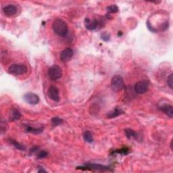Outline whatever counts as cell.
Returning a JSON list of instances; mask_svg holds the SVG:
<instances>
[{
	"label": "cell",
	"instance_id": "obj_21",
	"mask_svg": "<svg viewBox=\"0 0 173 173\" xmlns=\"http://www.w3.org/2000/svg\"><path fill=\"white\" fill-rule=\"evenodd\" d=\"M129 152H129V149L128 148V147H123V148L118 149V150H116V151L114 152V153H120V154H122V155H127Z\"/></svg>",
	"mask_w": 173,
	"mask_h": 173
},
{
	"label": "cell",
	"instance_id": "obj_13",
	"mask_svg": "<svg viewBox=\"0 0 173 173\" xmlns=\"http://www.w3.org/2000/svg\"><path fill=\"white\" fill-rule=\"evenodd\" d=\"M124 114V111L120 108H114L112 111H111L108 114V117L109 118H116V117L118 116L121 114Z\"/></svg>",
	"mask_w": 173,
	"mask_h": 173
},
{
	"label": "cell",
	"instance_id": "obj_1",
	"mask_svg": "<svg viewBox=\"0 0 173 173\" xmlns=\"http://www.w3.org/2000/svg\"><path fill=\"white\" fill-rule=\"evenodd\" d=\"M52 29L55 34L60 37H65L68 32V27L66 22L60 18L55 19L54 21Z\"/></svg>",
	"mask_w": 173,
	"mask_h": 173
},
{
	"label": "cell",
	"instance_id": "obj_10",
	"mask_svg": "<svg viewBox=\"0 0 173 173\" xmlns=\"http://www.w3.org/2000/svg\"><path fill=\"white\" fill-rule=\"evenodd\" d=\"M99 22L97 19H90V18H86L85 20V26L86 29L89 30H96L97 27H98Z\"/></svg>",
	"mask_w": 173,
	"mask_h": 173
},
{
	"label": "cell",
	"instance_id": "obj_19",
	"mask_svg": "<svg viewBox=\"0 0 173 173\" xmlns=\"http://www.w3.org/2000/svg\"><path fill=\"white\" fill-rule=\"evenodd\" d=\"M52 123L54 126H58L62 124L63 120L62 118H59V117H54L52 118Z\"/></svg>",
	"mask_w": 173,
	"mask_h": 173
},
{
	"label": "cell",
	"instance_id": "obj_5",
	"mask_svg": "<svg viewBox=\"0 0 173 173\" xmlns=\"http://www.w3.org/2000/svg\"><path fill=\"white\" fill-rule=\"evenodd\" d=\"M77 169L85 170H85H96V171H110V167L102 166V165H100V164H86V165L84 166L77 167Z\"/></svg>",
	"mask_w": 173,
	"mask_h": 173
},
{
	"label": "cell",
	"instance_id": "obj_15",
	"mask_svg": "<svg viewBox=\"0 0 173 173\" xmlns=\"http://www.w3.org/2000/svg\"><path fill=\"white\" fill-rule=\"evenodd\" d=\"M21 117V114L20 112H19L17 109L14 108L11 111V116H10V118L12 121H17L19 118Z\"/></svg>",
	"mask_w": 173,
	"mask_h": 173
},
{
	"label": "cell",
	"instance_id": "obj_17",
	"mask_svg": "<svg viewBox=\"0 0 173 173\" xmlns=\"http://www.w3.org/2000/svg\"><path fill=\"white\" fill-rule=\"evenodd\" d=\"M10 142L11 144L14 146L15 148L18 149L19 150H21V151H24V150H25V147L24 146H22V145L20 144V143H18V142L16 141V140H14V139H10Z\"/></svg>",
	"mask_w": 173,
	"mask_h": 173
},
{
	"label": "cell",
	"instance_id": "obj_23",
	"mask_svg": "<svg viewBox=\"0 0 173 173\" xmlns=\"http://www.w3.org/2000/svg\"><path fill=\"white\" fill-rule=\"evenodd\" d=\"M47 155H48V153H47V152L46 151H40L38 153V154H37V158L39 159H43V158H46Z\"/></svg>",
	"mask_w": 173,
	"mask_h": 173
},
{
	"label": "cell",
	"instance_id": "obj_18",
	"mask_svg": "<svg viewBox=\"0 0 173 173\" xmlns=\"http://www.w3.org/2000/svg\"><path fill=\"white\" fill-rule=\"evenodd\" d=\"M125 134H126V136L128 139H131V138H137V134L135 133V131L132 129H125Z\"/></svg>",
	"mask_w": 173,
	"mask_h": 173
},
{
	"label": "cell",
	"instance_id": "obj_12",
	"mask_svg": "<svg viewBox=\"0 0 173 173\" xmlns=\"http://www.w3.org/2000/svg\"><path fill=\"white\" fill-rule=\"evenodd\" d=\"M160 110L164 112L165 113L166 115H168L170 118H172L173 117V110L172 105L168 104L162 105V106L160 107Z\"/></svg>",
	"mask_w": 173,
	"mask_h": 173
},
{
	"label": "cell",
	"instance_id": "obj_9",
	"mask_svg": "<svg viewBox=\"0 0 173 173\" xmlns=\"http://www.w3.org/2000/svg\"><path fill=\"white\" fill-rule=\"evenodd\" d=\"M24 99L27 103L31 105L37 104L39 102V97L35 93H28L24 96Z\"/></svg>",
	"mask_w": 173,
	"mask_h": 173
},
{
	"label": "cell",
	"instance_id": "obj_22",
	"mask_svg": "<svg viewBox=\"0 0 173 173\" xmlns=\"http://www.w3.org/2000/svg\"><path fill=\"white\" fill-rule=\"evenodd\" d=\"M101 38H102V39L103 41H108L110 40V34H108V33L104 32V33H103L101 35Z\"/></svg>",
	"mask_w": 173,
	"mask_h": 173
},
{
	"label": "cell",
	"instance_id": "obj_8",
	"mask_svg": "<svg viewBox=\"0 0 173 173\" xmlns=\"http://www.w3.org/2000/svg\"><path fill=\"white\" fill-rule=\"evenodd\" d=\"M48 96L50 99L54 102L60 101V95L59 90L55 86H51L48 90Z\"/></svg>",
	"mask_w": 173,
	"mask_h": 173
},
{
	"label": "cell",
	"instance_id": "obj_20",
	"mask_svg": "<svg viewBox=\"0 0 173 173\" xmlns=\"http://www.w3.org/2000/svg\"><path fill=\"white\" fill-rule=\"evenodd\" d=\"M108 14H113L118 12V8L116 5H111L107 8Z\"/></svg>",
	"mask_w": 173,
	"mask_h": 173
},
{
	"label": "cell",
	"instance_id": "obj_11",
	"mask_svg": "<svg viewBox=\"0 0 173 173\" xmlns=\"http://www.w3.org/2000/svg\"><path fill=\"white\" fill-rule=\"evenodd\" d=\"M3 12L5 16H12L17 12V8L14 5H8L3 8Z\"/></svg>",
	"mask_w": 173,
	"mask_h": 173
},
{
	"label": "cell",
	"instance_id": "obj_25",
	"mask_svg": "<svg viewBox=\"0 0 173 173\" xmlns=\"http://www.w3.org/2000/svg\"><path fill=\"white\" fill-rule=\"evenodd\" d=\"M38 172H46V171H45L43 168H39V170H38Z\"/></svg>",
	"mask_w": 173,
	"mask_h": 173
},
{
	"label": "cell",
	"instance_id": "obj_6",
	"mask_svg": "<svg viewBox=\"0 0 173 173\" xmlns=\"http://www.w3.org/2000/svg\"><path fill=\"white\" fill-rule=\"evenodd\" d=\"M149 83L147 80H141L139 81L135 85V91L138 94H143L148 89Z\"/></svg>",
	"mask_w": 173,
	"mask_h": 173
},
{
	"label": "cell",
	"instance_id": "obj_4",
	"mask_svg": "<svg viewBox=\"0 0 173 173\" xmlns=\"http://www.w3.org/2000/svg\"><path fill=\"white\" fill-rule=\"evenodd\" d=\"M111 86L114 91H121L124 87V80L122 77L120 75L114 76L111 81Z\"/></svg>",
	"mask_w": 173,
	"mask_h": 173
},
{
	"label": "cell",
	"instance_id": "obj_3",
	"mask_svg": "<svg viewBox=\"0 0 173 173\" xmlns=\"http://www.w3.org/2000/svg\"><path fill=\"white\" fill-rule=\"evenodd\" d=\"M48 75L51 80H58L62 76V70L59 66L53 65L49 68Z\"/></svg>",
	"mask_w": 173,
	"mask_h": 173
},
{
	"label": "cell",
	"instance_id": "obj_2",
	"mask_svg": "<svg viewBox=\"0 0 173 173\" xmlns=\"http://www.w3.org/2000/svg\"><path fill=\"white\" fill-rule=\"evenodd\" d=\"M10 73L14 75H22L27 72V66L21 64H14L9 67Z\"/></svg>",
	"mask_w": 173,
	"mask_h": 173
},
{
	"label": "cell",
	"instance_id": "obj_14",
	"mask_svg": "<svg viewBox=\"0 0 173 173\" xmlns=\"http://www.w3.org/2000/svg\"><path fill=\"white\" fill-rule=\"evenodd\" d=\"M24 129L25 131H27V132H29V133H31L33 134H40L42 133V131L43 130V127H41V128H34V127H31L29 126V125H25L24 126Z\"/></svg>",
	"mask_w": 173,
	"mask_h": 173
},
{
	"label": "cell",
	"instance_id": "obj_16",
	"mask_svg": "<svg viewBox=\"0 0 173 173\" xmlns=\"http://www.w3.org/2000/svg\"><path fill=\"white\" fill-rule=\"evenodd\" d=\"M83 139H84V140L86 142L89 143H91L93 142V136H92L91 132H89V131H85L84 134H83Z\"/></svg>",
	"mask_w": 173,
	"mask_h": 173
},
{
	"label": "cell",
	"instance_id": "obj_7",
	"mask_svg": "<svg viewBox=\"0 0 173 173\" xmlns=\"http://www.w3.org/2000/svg\"><path fill=\"white\" fill-rule=\"evenodd\" d=\"M73 50L71 48H66L64 49L63 51L60 53V60L63 62H67L72 59L73 56Z\"/></svg>",
	"mask_w": 173,
	"mask_h": 173
},
{
	"label": "cell",
	"instance_id": "obj_24",
	"mask_svg": "<svg viewBox=\"0 0 173 173\" xmlns=\"http://www.w3.org/2000/svg\"><path fill=\"white\" fill-rule=\"evenodd\" d=\"M173 74H171L169 75V77H168V79H167V83H168V85L169 86V87L171 89H172L173 87V85H172V83H173Z\"/></svg>",
	"mask_w": 173,
	"mask_h": 173
}]
</instances>
